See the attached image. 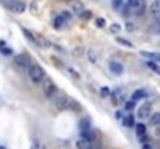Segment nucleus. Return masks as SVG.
<instances>
[{"label":"nucleus","mask_w":160,"mask_h":149,"mask_svg":"<svg viewBox=\"0 0 160 149\" xmlns=\"http://www.w3.org/2000/svg\"><path fill=\"white\" fill-rule=\"evenodd\" d=\"M55 107L61 112H65V110H76L79 109V104L75 102L70 96H58L55 99Z\"/></svg>","instance_id":"f257e3e1"},{"label":"nucleus","mask_w":160,"mask_h":149,"mask_svg":"<svg viewBox=\"0 0 160 149\" xmlns=\"http://www.w3.org/2000/svg\"><path fill=\"white\" fill-rule=\"evenodd\" d=\"M28 76L34 84H39V82H42L44 79H45V71H44V68L39 67V65H30L28 67Z\"/></svg>","instance_id":"f03ea898"},{"label":"nucleus","mask_w":160,"mask_h":149,"mask_svg":"<svg viewBox=\"0 0 160 149\" xmlns=\"http://www.w3.org/2000/svg\"><path fill=\"white\" fill-rule=\"evenodd\" d=\"M5 5L14 14H22V13H25V9H26V5L23 2H20V0H6Z\"/></svg>","instance_id":"7ed1b4c3"},{"label":"nucleus","mask_w":160,"mask_h":149,"mask_svg":"<svg viewBox=\"0 0 160 149\" xmlns=\"http://www.w3.org/2000/svg\"><path fill=\"white\" fill-rule=\"evenodd\" d=\"M42 90H44V93H45V96L48 99H51L53 96H55V93H56L55 82H53L51 79H44L42 81Z\"/></svg>","instance_id":"20e7f679"},{"label":"nucleus","mask_w":160,"mask_h":149,"mask_svg":"<svg viewBox=\"0 0 160 149\" xmlns=\"http://www.w3.org/2000/svg\"><path fill=\"white\" fill-rule=\"evenodd\" d=\"M126 99V93H124V90L123 89H115L113 92H112V102L115 106H118V104H121V102H126L124 101Z\"/></svg>","instance_id":"39448f33"},{"label":"nucleus","mask_w":160,"mask_h":149,"mask_svg":"<svg viewBox=\"0 0 160 149\" xmlns=\"http://www.w3.org/2000/svg\"><path fill=\"white\" fill-rule=\"evenodd\" d=\"M14 62H16V65H19L20 68H28L30 65H31L28 54H17L16 58H14Z\"/></svg>","instance_id":"423d86ee"},{"label":"nucleus","mask_w":160,"mask_h":149,"mask_svg":"<svg viewBox=\"0 0 160 149\" xmlns=\"http://www.w3.org/2000/svg\"><path fill=\"white\" fill-rule=\"evenodd\" d=\"M131 11L134 13L135 16H143L145 11H146V2H145V0H138V2L131 8Z\"/></svg>","instance_id":"0eeeda50"},{"label":"nucleus","mask_w":160,"mask_h":149,"mask_svg":"<svg viewBox=\"0 0 160 149\" xmlns=\"http://www.w3.org/2000/svg\"><path fill=\"white\" fill-rule=\"evenodd\" d=\"M149 14L152 19H160V0H154L149 6Z\"/></svg>","instance_id":"6e6552de"},{"label":"nucleus","mask_w":160,"mask_h":149,"mask_svg":"<svg viewBox=\"0 0 160 149\" xmlns=\"http://www.w3.org/2000/svg\"><path fill=\"white\" fill-rule=\"evenodd\" d=\"M151 112H152V106L149 104V102H146V104H143L140 109H138V118H149L151 117Z\"/></svg>","instance_id":"1a4fd4ad"},{"label":"nucleus","mask_w":160,"mask_h":149,"mask_svg":"<svg viewBox=\"0 0 160 149\" xmlns=\"http://www.w3.org/2000/svg\"><path fill=\"white\" fill-rule=\"evenodd\" d=\"M75 147H76V149H93V147H92V141L84 140V138H79L78 141L75 143Z\"/></svg>","instance_id":"9d476101"},{"label":"nucleus","mask_w":160,"mask_h":149,"mask_svg":"<svg viewBox=\"0 0 160 149\" xmlns=\"http://www.w3.org/2000/svg\"><path fill=\"white\" fill-rule=\"evenodd\" d=\"M143 58H148L149 61H157V62H160V53H149V51H141L140 53Z\"/></svg>","instance_id":"9b49d317"},{"label":"nucleus","mask_w":160,"mask_h":149,"mask_svg":"<svg viewBox=\"0 0 160 149\" xmlns=\"http://www.w3.org/2000/svg\"><path fill=\"white\" fill-rule=\"evenodd\" d=\"M110 70L115 73V74H123V65L120 64V62H117V61H112L110 62Z\"/></svg>","instance_id":"f8f14e48"},{"label":"nucleus","mask_w":160,"mask_h":149,"mask_svg":"<svg viewBox=\"0 0 160 149\" xmlns=\"http://www.w3.org/2000/svg\"><path fill=\"white\" fill-rule=\"evenodd\" d=\"M36 45H39L41 48H50L51 47V44L42 36H36Z\"/></svg>","instance_id":"ddd939ff"},{"label":"nucleus","mask_w":160,"mask_h":149,"mask_svg":"<svg viewBox=\"0 0 160 149\" xmlns=\"http://www.w3.org/2000/svg\"><path fill=\"white\" fill-rule=\"evenodd\" d=\"M149 31L152 34H160V19H154V22L149 25Z\"/></svg>","instance_id":"4468645a"},{"label":"nucleus","mask_w":160,"mask_h":149,"mask_svg":"<svg viewBox=\"0 0 160 149\" xmlns=\"http://www.w3.org/2000/svg\"><path fill=\"white\" fill-rule=\"evenodd\" d=\"M149 124L151 126H160V112H155L149 117Z\"/></svg>","instance_id":"2eb2a0df"},{"label":"nucleus","mask_w":160,"mask_h":149,"mask_svg":"<svg viewBox=\"0 0 160 149\" xmlns=\"http://www.w3.org/2000/svg\"><path fill=\"white\" fill-rule=\"evenodd\" d=\"M72 11L75 14H81L84 11V5L81 2H72Z\"/></svg>","instance_id":"dca6fc26"},{"label":"nucleus","mask_w":160,"mask_h":149,"mask_svg":"<svg viewBox=\"0 0 160 149\" xmlns=\"http://www.w3.org/2000/svg\"><path fill=\"white\" fill-rule=\"evenodd\" d=\"M65 22H67V20H65V19L62 17V16H58V17L55 19V22H53V26H55L56 30H61V28L65 25Z\"/></svg>","instance_id":"f3484780"},{"label":"nucleus","mask_w":160,"mask_h":149,"mask_svg":"<svg viewBox=\"0 0 160 149\" xmlns=\"http://www.w3.org/2000/svg\"><path fill=\"white\" fill-rule=\"evenodd\" d=\"M81 138L89 140V141H93V140H95L96 137H95V134L92 132V130L89 129V130H83V132H81Z\"/></svg>","instance_id":"a211bd4d"},{"label":"nucleus","mask_w":160,"mask_h":149,"mask_svg":"<svg viewBox=\"0 0 160 149\" xmlns=\"http://www.w3.org/2000/svg\"><path fill=\"white\" fill-rule=\"evenodd\" d=\"M141 98H146V92L145 90H135L132 93V101H137V99H141Z\"/></svg>","instance_id":"6ab92c4d"},{"label":"nucleus","mask_w":160,"mask_h":149,"mask_svg":"<svg viewBox=\"0 0 160 149\" xmlns=\"http://www.w3.org/2000/svg\"><path fill=\"white\" fill-rule=\"evenodd\" d=\"M123 124L126 126V127H132V126L135 124L134 117H132V115H126V117H124V120H123Z\"/></svg>","instance_id":"aec40b11"},{"label":"nucleus","mask_w":160,"mask_h":149,"mask_svg":"<svg viewBox=\"0 0 160 149\" xmlns=\"http://www.w3.org/2000/svg\"><path fill=\"white\" fill-rule=\"evenodd\" d=\"M22 31H23V34L26 36V39H28L30 42H33V44H36V36H34V34H33V33H31L30 30H26V28H23V30H22Z\"/></svg>","instance_id":"412c9836"},{"label":"nucleus","mask_w":160,"mask_h":149,"mask_svg":"<svg viewBox=\"0 0 160 149\" xmlns=\"http://www.w3.org/2000/svg\"><path fill=\"white\" fill-rule=\"evenodd\" d=\"M146 65H148V67H149L151 70H154L157 74H160V65H158V64H155L154 61H148V62H146Z\"/></svg>","instance_id":"4be33fe9"},{"label":"nucleus","mask_w":160,"mask_h":149,"mask_svg":"<svg viewBox=\"0 0 160 149\" xmlns=\"http://www.w3.org/2000/svg\"><path fill=\"white\" fill-rule=\"evenodd\" d=\"M79 127H81V132H83V130H89V129H90V120H89V118L81 120V126H79Z\"/></svg>","instance_id":"5701e85b"},{"label":"nucleus","mask_w":160,"mask_h":149,"mask_svg":"<svg viewBox=\"0 0 160 149\" xmlns=\"http://www.w3.org/2000/svg\"><path fill=\"white\" fill-rule=\"evenodd\" d=\"M135 132H137V135H143V134H146V126H145L143 123H138L137 127H135Z\"/></svg>","instance_id":"b1692460"},{"label":"nucleus","mask_w":160,"mask_h":149,"mask_svg":"<svg viewBox=\"0 0 160 149\" xmlns=\"http://www.w3.org/2000/svg\"><path fill=\"white\" fill-rule=\"evenodd\" d=\"M79 16H81L83 20H89V19L92 17V11H90V9H89V11H87V9H84V11H83L81 14H79Z\"/></svg>","instance_id":"393cba45"},{"label":"nucleus","mask_w":160,"mask_h":149,"mask_svg":"<svg viewBox=\"0 0 160 149\" xmlns=\"http://www.w3.org/2000/svg\"><path fill=\"white\" fill-rule=\"evenodd\" d=\"M87 56H89V59H90L92 64H96V53L93 50H89L87 51Z\"/></svg>","instance_id":"a878e982"},{"label":"nucleus","mask_w":160,"mask_h":149,"mask_svg":"<svg viewBox=\"0 0 160 149\" xmlns=\"http://www.w3.org/2000/svg\"><path fill=\"white\" fill-rule=\"evenodd\" d=\"M135 107V101H126V102H124V109H126V110H132V109H134Z\"/></svg>","instance_id":"bb28decb"},{"label":"nucleus","mask_w":160,"mask_h":149,"mask_svg":"<svg viewBox=\"0 0 160 149\" xmlns=\"http://www.w3.org/2000/svg\"><path fill=\"white\" fill-rule=\"evenodd\" d=\"M117 42H118V44H121V45H124V47H129V48H132V47H134V45H132L129 41H124V39H121V37H117Z\"/></svg>","instance_id":"cd10ccee"},{"label":"nucleus","mask_w":160,"mask_h":149,"mask_svg":"<svg viewBox=\"0 0 160 149\" xmlns=\"http://www.w3.org/2000/svg\"><path fill=\"white\" fill-rule=\"evenodd\" d=\"M104 23H106V20H104V19H96V26H98V28H103L104 26Z\"/></svg>","instance_id":"c85d7f7f"},{"label":"nucleus","mask_w":160,"mask_h":149,"mask_svg":"<svg viewBox=\"0 0 160 149\" xmlns=\"http://www.w3.org/2000/svg\"><path fill=\"white\" fill-rule=\"evenodd\" d=\"M83 54V48L81 47H76V48L73 50V56H81Z\"/></svg>","instance_id":"c756f323"},{"label":"nucleus","mask_w":160,"mask_h":149,"mask_svg":"<svg viewBox=\"0 0 160 149\" xmlns=\"http://www.w3.org/2000/svg\"><path fill=\"white\" fill-rule=\"evenodd\" d=\"M110 31H112V33H118V31H120V25H118V23H113V25L110 26Z\"/></svg>","instance_id":"7c9ffc66"},{"label":"nucleus","mask_w":160,"mask_h":149,"mask_svg":"<svg viewBox=\"0 0 160 149\" xmlns=\"http://www.w3.org/2000/svg\"><path fill=\"white\" fill-rule=\"evenodd\" d=\"M121 3H123V0H112L113 8H120V6H121Z\"/></svg>","instance_id":"2f4dec72"},{"label":"nucleus","mask_w":160,"mask_h":149,"mask_svg":"<svg viewBox=\"0 0 160 149\" xmlns=\"http://www.w3.org/2000/svg\"><path fill=\"white\" fill-rule=\"evenodd\" d=\"M138 138H140V141H141V143H146V141H148V135H146V134L138 135Z\"/></svg>","instance_id":"473e14b6"},{"label":"nucleus","mask_w":160,"mask_h":149,"mask_svg":"<svg viewBox=\"0 0 160 149\" xmlns=\"http://www.w3.org/2000/svg\"><path fill=\"white\" fill-rule=\"evenodd\" d=\"M137 2H138V0H128V6H129V8H132V6H134Z\"/></svg>","instance_id":"72a5a7b5"},{"label":"nucleus","mask_w":160,"mask_h":149,"mask_svg":"<svg viewBox=\"0 0 160 149\" xmlns=\"http://www.w3.org/2000/svg\"><path fill=\"white\" fill-rule=\"evenodd\" d=\"M143 149H154V146L149 143H143Z\"/></svg>","instance_id":"f704fd0d"},{"label":"nucleus","mask_w":160,"mask_h":149,"mask_svg":"<svg viewBox=\"0 0 160 149\" xmlns=\"http://www.w3.org/2000/svg\"><path fill=\"white\" fill-rule=\"evenodd\" d=\"M101 93H103V95H109V89H107V87H103V89H101Z\"/></svg>","instance_id":"c9c22d12"},{"label":"nucleus","mask_w":160,"mask_h":149,"mask_svg":"<svg viewBox=\"0 0 160 149\" xmlns=\"http://www.w3.org/2000/svg\"><path fill=\"white\" fill-rule=\"evenodd\" d=\"M31 149H42V146H41V144H38V143H34V144L31 146Z\"/></svg>","instance_id":"e433bc0d"},{"label":"nucleus","mask_w":160,"mask_h":149,"mask_svg":"<svg viewBox=\"0 0 160 149\" xmlns=\"http://www.w3.org/2000/svg\"><path fill=\"white\" fill-rule=\"evenodd\" d=\"M128 30H131V31L134 30V23H128Z\"/></svg>","instance_id":"4c0bfd02"},{"label":"nucleus","mask_w":160,"mask_h":149,"mask_svg":"<svg viewBox=\"0 0 160 149\" xmlns=\"http://www.w3.org/2000/svg\"><path fill=\"white\" fill-rule=\"evenodd\" d=\"M42 149H48V147H47V146H42Z\"/></svg>","instance_id":"58836bf2"}]
</instances>
